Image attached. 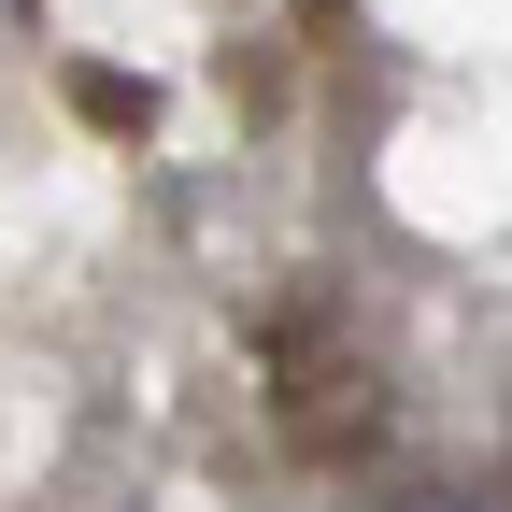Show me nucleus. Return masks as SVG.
<instances>
[{"mask_svg":"<svg viewBox=\"0 0 512 512\" xmlns=\"http://www.w3.org/2000/svg\"><path fill=\"white\" fill-rule=\"evenodd\" d=\"M413 512H498V498H456V484H441V498H413Z\"/></svg>","mask_w":512,"mask_h":512,"instance_id":"nucleus-1","label":"nucleus"}]
</instances>
